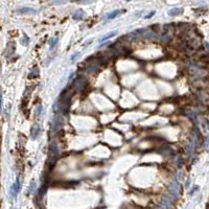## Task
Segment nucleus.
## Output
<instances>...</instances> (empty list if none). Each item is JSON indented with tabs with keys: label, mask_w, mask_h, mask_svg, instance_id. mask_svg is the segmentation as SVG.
Masks as SVG:
<instances>
[{
	"label": "nucleus",
	"mask_w": 209,
	"mask_h": 209,
	"mask_svg": "<svg viewBox=\"0 0 209 209\" xmlns=\"http://www.w3.org/2000/svg\"><path fill=\"white\" fill-rule=\"evenodd\" d=\"M19 191H20V181H19V179H17L15 184L10 187V194L15 198V197L19 193Z\"/></svg>",
	"instance_id": "1"
},
{
	"label": "nucleus",
	"mask_w": 209,
	"mask_h": 209,
	"mask_svg": "<svg viewBox=\"0 0 209 209\" xmlns=\"http://www.w3.org/2000/svg\"><path fill=\"white\" fill-rule=\"evenodd\" d=\"M39 133H40L39 125H34V127H33V129H31V137H33V139L37 138L38 135H39Z\"/></svg>",
	"instance_id": "2"
},
{
	"label": "nucleus",
	"mask_w": 209,
	"mask_h": 209,
	"mask_svg": "<svg viewBox=\"0 0 209 209\" xmlns=\"http://www.w3.org/2000/svg\"><path fill=\"white\" fill-rule=\"evenodd\" d=\"M82 17H84V12L82 10H78L73 14V19H75V20H80L82 19Z\"/></svg>",
	"instance_id": "3"
},
{
	"label": "nucleus",
	"mask_w": 209,
	"mask_h": 209,
	"mask_svg": "<svg viewBox=\"0 0 209 209\" xmlns=\"http://www.w3.org/2000/svg\"><path fill=\"white\" fill-rule=\"evenodd\" d=\"M118 31L117 30H114V31H111L109 35H107V36H105V37H102V39H100V42L102 41H106V40H108V39H110V38H112V37H114L115 35L117 34Z\"/></svg>",
	"instance_id": "4"
},
{
	"label": "nucleus",
	"mask_w": 209,
	"mask_h": 209,
	"mask_svg": "<svg viewBox=\"0 0 209 209\" xmlns=\"http://www.w3.org/2000/svg\"><path fill=\"white\" fill-rule=\"evenodd\" d=\"M119 13H120V10H114V12H112V13L108 14V15H107V19H114Z\"/></svg>",
	"instance_id": "5"
},
{
	"label": "nucleus",
	"mask_w": 209,
	"mask_h": 209,
	"mask_svg": "<svg viewBox=\"0 0 209 209\" xmlns=\"http://www.w3.org/2000/svg\"><path fill=\"white\" fill-rule=\"evenodd\" d=\"M181 13H182V10H181V8H175V10H170V12H168V14H170V16L179 15V14Z\"/></svg>",
	"instance_id": "6"
},
{
	"label": "nucleus",
	"mask_w": 209,
	"mask_h": 209,
	"mask_svg": "<svg viewBox=\"0 0 209 209\" xmlns=\"http://www.w3.org/2000/svg\"><path fill=\"white\" fill-rule=\"evenodd\" d=\"M19 13L20 14H29V13H36L34 10H31L29 8H24L23 10H19Z\"/></svg>",
	"instance_id": "7"
},
{
	"label": "nucleus",
	"mask_w": 209,
	"mask_h": 209,
	"mask_svg": "<svg viewBox=\"0 0 209 209\" xmlns=\"http://www.w3.org/2000/svg\"><path fill=\"white\" fill-rule=\"evenodd\" d=\"M57 38H52V39H50V41H49V44H50V48H53V47L57 45Z\"/></svg>",
	"instance_id": "8"
},
{
	"label": "nucleus",
	"mask_w": 209,
	"mask_h": 209,
	"mask_svg": "<svg viewBox=\"0 0 209 209\" xmlns=\"http://www.w3.org/2000/svg\"><path fill=\"white\" fill-rule=\"evenodd\" d=\"M80 55H81V52H76V53H74V55H71L70 60H71V61H73V60H74V57H78Z\"/></svg>",
	"instance_id": "9"
},
{
	"label": "nucleus",
	"mask_w": 209,
	"mask_h": 209,
	"mask_svg": "<svg viewBox=\"0 0 209 209\" xmlns=\"http://www.w3.org/2000/svg\"><path fill=\"white\" fill-rule=\"evenodd\" d=\"M2 110V93H1V90H0V111Z\"/></svg>",
	"instance_id": "10"
},
{
	"label": "nucleus",
	"mask_w": 209,
	"mask_h": 209,
	"mask_svg": "<svg viewBox=\"0 0 209 209\" xmlns=\"http://www.w3.org/2000/svg\"><path fill=\"white\" fill-rule=\"evenodd\" d=\"M40 113H41V107H38L37 108V116H39Z\"/></svg>",
	"instance_id": "11"
},
{
	"label": "nucleus",
	"mask_w": 209,
	"mask_h": 209,
	"mask_svg": "<svg viewBox=\"0 0 209 209\" xmlns=\"http://www.w3.org/2000/svg\"><path fill=\"white\" fill-rule=\"evenodd\" d=\"M154 12H153V13H151V14H149V15H147V16H145V17H144V18H145V19H149V18H151V17H152V16H153V15H154Z\"/></svg>",
	"instance_id": "12"
}]
</instances>
